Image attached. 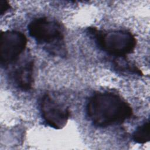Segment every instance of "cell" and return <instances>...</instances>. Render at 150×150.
Returning <instances> with one entry per match:
<instances>
[{
	"mask_svg": "<svg viewBox=\"0 0 150 150\" xmlns=\"http://www.w3.org/2000/svg\"><path fill=\"white\" fill-rule=\"evenodd\" d=\"M100 49L115 57H125L132 52L137 41L134 36L127 30H112L107 32L94 28L88 29Z\"/></svg>",
	"mask_w": 150,
	"mask_h": 150,
	"instance_id": "3",
	"label": "cell"
},
{
	"mask_svg": "<svg viewBox=\"0 0 150 150\" xmlns=\"http://www.w3.org/2000/svg\"><path fill=\"white\" fill-rule=\"evenodd\" d=\"M10 5L9 3L6 1H0V11L1 15H3L5 13L9 8Z\"/></svg>",
	"mask_w": 150,
	"mask_h": 150,
	"instance_id": "9",
	"label": "cell"
},
{
	"mask_svg": "<svg viewBox=\"0 0 150 150\" xmlns=\"http://www.w3.org/2000/svg\"><path fill=\"white\" fill-rule=\"evenodd\" d=\"M40 108L43 119L48 125L57 129L65 127L70 112L64 105L47 94L42 98Z\"/></svg>",
	"mask_w": 150,
	"mask_h": 150,
	"instance_id": "5",
	"label": "cell"
},
{
	"mask_svg": "<svg viewBox=\"0 0 150 150\" xmlns=\"http://www.w3.org/2000/svg\"><path fill=\"white\" fill-rule=\"evenodd\" d=\"M27 39L24 34L16 30L1 32L0 36V58L2 66L16 61L24 51Z\"/></svg>",
	"mask_w": 150,
	"mask_h": 150,
	"instance_id": "4",
	"label": "cell"
},
{
	"mask_svg": "<svg viewBox=\"0 0 150 150\" xmlns=\"http://www.w3.org/2000/svg\"><path fill=\"white\" fill-rule=\"evenodd\" d=\"M114 60V66L116 70L131 73H135L141 75V70L134 64L131 63L126 60L125 57H116Z\"/></svg>",
	"mask_w": 150,
	"mask_h": 150,
	"instance_id": "7",
	"label": "cell"
},
{
	"mask_svg": "<svg viewBox=\"0 0 150 150\" xmlns=\"http://www.w3.org/2000/svg\"><path fill=\"white\" fill-rule=\"evenodd\" d=\"M33 62L28 60L21 63L12 72L11 77L15 86L23 91L31 89L33 78Z\"/></svg>",
	"mask_w": 150,
	"mask_h": 150,
	"instance_id": "6",
	"label": "cell"
},
{
	"mask_svg": "<svg viewBox=\"0 0 150 150\" xmlns=\"http://www.w3.org/2000/svg\"><path fill=\"white\" fill-rule=\"evenodd\" d=\"M30 35L53 54L64 52L63 29L57 21L46 17L35 19L28 25Z\"/></svg>",
	"mask_w": 150,
	"mask_h": 150,
	"instance_id": "2",
	"label": "cell"
},
{
	"mask_svg": "<svg viewBox=\"0 0 150 150\" xmlns=\"http://www.w3.org/2000/svg\"><path fill=\"white\" fill-rule=\"evenodd\" d=\"M134 141L139 144H145L150 140L149 122L148 121L139 126L132 135Z\"/></svg>",
	"mask_w": 150,
	"mask_h": 150,
	"instance_id": "8",
	"label": "cell"
},
{
	"mask_svg": "<svg viewBox=\"0 0 150 150\" xmlns=\"http://www.w3.org/2000/svg\"><path fill=\"white\" fill-rule=\"evenodd\" d=\"M87 114L92 123L98 127L122 124L132 115L130 105L121 97L112 93H98L90 97Z\"/></svg>",
	"mask_w": 150,
	"mask_h": 150,
	"instance_id": "1",
	"label": "cell"
}]
</instances>
